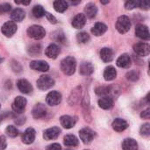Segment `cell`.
<instances>
[{"instance_id": "obj_1", "label": "cell", "mask_w": 150, "mask_h": 150, "mask_svg": "<svg viewBox=\"0 0 150 150\" xmlns=\"http://www.w3.org/2000/svg\"><path fill=\"white\" fill-rule=\"evenodd\" d=\"M76 68V61L73 56H68L61 62L62 71L67 75L71 76L75 73Z\"/></svg>"}, {"instance_id": "obj_2", "label": "cell", "mask_w": 150, "mask_h": 150, "mask_svg": "<svg viewBox=\"0 0 150 150\" xmlns=\"http://www.w3.org/2000/svg\"><path fill=\"white\" fill-rule=\"evenodd\" d=\"M131 28V21L126 15H122L118 18L116 22V29L120 33H126Z\"/></svg>"}, {"instance_id": "obj_3", "label": "cell", "mask_w": 150, "mask_h": 150, "mask_svg": "<svg viewBox=\"0 0 150 150\" xmlns=\"http://www.w3.org/2000/svg\"><path fill=\"white\" fill-rule=\"evenodd\" d=\"M27 35L30 38H33L34 40H41L46 35V31L41 25H33L28 27L27 29Z\"/></svg>"}, {"instance_id": "obj_4", "label": "cell", "mask_w": 150, "mask_h": 150, "mask_svg": "<svg viewBox=\"0 0 150 150\" xmlns=\"http://www.w3.org/2000/svg\"><path fill=\"white\" fill-rule=\"evenodd\" d=\"M54 85V80L47 75H42L37 80V87L41 91H46Z\"/></svg>"}, {"instance_id": "obj_5", "label": "cell", "mask_w": 150, "mask_h": 150, "mask_svg": "<svg viewBox=\"0 0 150 150\" xmlns=\"http://www.w3.org/2000/svg\"><path fill=\"white\" fill-rule=\"evenodd\" d=\"M26 106V99L23 97H17L15 98L13 103H12V110L14 111V112L18 113V114H21L25 112Z\"/></svg>"}, {"instance_id": "obj_6", "label": "cell", "mask_w": 150, "mask_h": 150, "mask_svg": "<svg viewBox=\"0 0 150 150\" xmlns=\"http://www.w3.org/2000/svg\"><path fill=\"white\" fill-rule=\"evenodd\" d=\"M17 28L18 27L16 23H14L13 21H7L3 25L1 28V32L4 36L10 38L17 32Z\"/></svg>"}, {"instance_id": "obj_7", "label": "cell", "mask_w": 150, "mask_h": 150, "mask_svg": "<svg viewBox=\"0 0 150 150\" xmlns=\"http://www.w3.org/2000/svg\"><path fill=\"white\" fill-rule=\"evenodd\" d=\"M79 136H80L81 141L84 144H89L92 142V140L95 136V133L91 129H90L88 127H84L79 131Z\"/></svg>"}, {"instance_id": "obj_8", "label": "cell", "mask_w": 150, "mask_h": 150, "mask_svg": "<svg viewBox=\"0 0 150 150\" xmlns=\"http://www.w3.org/2000/svg\"><path fill=\"white\" fill-rule=\"evenodd\" d=\"M46 101L49 105L55 106L62 102V94L56 91H51L47 95Z\"/></svg>"}, {"instance_id": "obj_9", "label": "cell", "mask_w": 150, "mask_h": 150, "mask_svg": "<svg viewBox=\"0 0 150 150\" xmlns=\"http://www.w3.org/2000/svg\"><path fill=\"white\" fill-rule=\"evenodd\" d=\"M134 51L140 56H147L150 53V47L148 43L139 42L134 46Z\"/></svg>"}, {"instance_id": "obj_10", "label": "cell", "mask_w": 150, "mask_h": 150, "mask_svg": "<svg viewBox=\"0 0 150 150\" xmlns=\"http://www.w3.org/2000/svg\"><path fill=\"white\" fill-rule=\"evenodd\" d=\"M30 68L33 70L36 71H40V72H47L49 69V65L47 62L45 61H33L29 64Z\"/></svg>"}, {"instance_id": "obj_11", "label": "cell", "mask_w": 150, "mask_h": 150, "mask_svg": "<svg viewBox=\"0 0 150 150\" xmlns=\"http://www.w3.org/2000/svg\"><path fill=\"white\" fill-rule=\"evenodd\" d=\"M81 96H82V88L80 86H77L71 91L68 99L69 104L70 105H75L78 104L81 99Z\"/></svg>"}, {"instance_id": "obj_12", "label": "cell", "mask_w": 150, "mask_h": 150, "mask_svg": "<svg viewBox=\"0 0 150 150\" xmlns=\"http://www.w3.org/2000/svg\"><path fill=\"white\" fill-rule=\"evenodd\" d=\"M32 113H33V117L34 119H37V120L42 119L47 115V107L41 103L36 104L33 109Z\"/></svg>"}, {"instance_id": "obj_13", "label": "cell", "mask_w": 150, "mask_h": 150, "mask_svg": "<svg viewBox=\"0 0 150 150\" xmlns=\"http://www.w3.org/2000/svg\"><path fill=\"white\" fill-rule=\"evenodd\" d=\"M35 136H36L35 130L33 128H32V127H29L22 134V137H21L22 142L26 144V145L32 144L35 140Z\"/></svg>"}, {"instance_id": "obj_14", "label": "cell", "mask_w": 150, "mask_h": 150, "mask_svg": "<svg viewBox=\"0 0 150 150\" xmlns=\"http://www.w3.org/2000/svg\"><path fill=\"white\" fill-rule=\"evenodd\" d=\"M61 134V129L57 127H54L51 128H48L47 130L44 131L43 134V138L46 141H52V140H55L56 138H58V136Z\"/></svg>"}, {"instance_id": "obj_15", "label": "cell", "mask_w": 150, "mask_h": 150, "mask_svg": "<svg viewBox=\"0 0 150 150\" xmlns=\"http://www.w3.org/2000/svg\"><path fill=\"white\" fill-rule=\"evenodd\" d=\"M17 86H18V89L19 90V91L24 94H30V93H32V91L33 90L32 84L26 79L18 80Z\"/></svg>"}, {"instance_id": "obj_16", "label": "cell", "mask_w": 150, "mask_h": 150, "mask_svg": "<svg viewBox=\"0 0 150 150\" xmlns=\"http://www.w3.org/2000/svg\"><path fill=\"white\" fill-rule=\"evenodd\" d=\"M135 34L138 38L142 40H149V31L148 26L145 25L140 24L136 25L135 28Z\"/></svg>"}, {"instance_id": "obj_17", "label": "cell", "mask_w": 150, "mask_h": 150, "mask_svg": "<svg viewBox=\"0 0 150 150\" xmlns=\"http://www.w3.org/2000/svg\"><path fill=\"white\" fill-rule=\"evenodd\" d=\"M61 53V50H60V47L54 44V43H52L50 44L47 48H46V51H45V54L46 55L50 58V59H56L57 56L60 54Z\"/></svg>"}, {"instance_id": "obj_18", "label": "cell", "mask_w": 150, "mask_h": 150, "mask_svg": "<svg viewBox=\"0 0 150 150\" xmlns=\"http://www.w3.org/2000/svg\"><path fill=\"white\" fill-rule=\"evenodd\" d=\"M85 23H86L85 15L83 14V13H78L74 17L71 25L76 29H81V28H83L84 26Z\"/></svg>"}, {"instance_id": "obj_19", "label": "cell", "mask_w": 150, "mask_h": 150, "mask_svg": "<svg viewBox=\"0 0 150 150\" xmlns=\"http://www.w3.org/2000/svg\"><path fill=\"white\" fill-rule=\"evenodd\" d=\"M116 63H117V66L120 68L127 69L131 66V63H132L131 57L127 54H123L117 59Z\"/></svg>"}, {"instance_id": "obj_20", "label": "cell", "mask_w": 150, "mask_h": 150, "mask_svg": "<svg viewBox=\"0 0 150 150\" xmlns=\"http://www.w3.org/2000/svg\"><path fill=\"white\" fill-rule=\"evenodd\" d=\"M112 126V128L116 132H123L128 127V123L125 120L118 118V119H115L113 120Z\"/></svg>"}, {"instance_id": "obj_21", "label": "cell", "mask_w": 150, "mask_h": 150, "mask_svg": "<svg viewBox=\"0 0 150 150\" xmlns=\"http://www.w3.org/2000/svg\"><path fill=\"white\" fill-rule=\"evenodd\" d=\"M98 105L100 108H102L104 110H109V109L112 108V106H113V99L110 96L102 97L98 100Z\"/></svg>"}, {"instance_id": "obj_22", "label": "cell", "mask_w": 150, "mask_h": 150, "mask_svg": "<svg viewBox=\"0 0 150 150\" xmlns=\"http://www.w3.org/2000/svg\"><path fill=\"white\" fill-rule=\"evenodd\" d=\"M60 121H61V125L66 129H70L76 125L75 118H73L71 116H69V115L62 116L61 119H60Z\"/></svg>"}, {"instance_id": "obj_23", "label": "cell", "mask_w": 150, "mask_h": 150, "mask_svg": "<svg viewBox=\"0 0 150 150\" xmlns=\"http://www.w3.org/2000/svg\"><path fill=\"white\" fill-rule=\"evenodd\" d=\"M114 54L112 49L109 47H103L100 51V58L105 62H110L113 60Z\"/></svg>"}, {"instance_id": "obj_24", "label": "cell", "mask_w": 150, "mask_h": 150, "mask_svg": "<svg viewBox=\"0 0 150 150\" xmlns=\"http://www.w3.org/2000/svg\"><path fill=\"white\" fill-rule=\"evenodd\" d=\"M79 72L82 76H88L94 72V66L91 62H83L80 65Z\"/></svg>"}, {"instance_id": "obj_25", "label": "cell", "mask_w": 150, "mask_h": 150, "mask_svg": "<svg viewBox=\"0 0 150 150\" xmlns=\"http://www.w3.org/2000/svg\"><path fill=\"white\" fill-rule=\"evenodd\" d=\"M84 15L85 17H88L89 18H93L96 17L98 13V8L95 4L93 3H89L85 5L84 7Z\"/></svg>"}, {"instance_id": "obj_26", "label": "cell", "mask_w": 150, "mask_h": 150, "mask_svg": "<svg viewBox=\"0 0 150 150\" xmlns=\"http://www.w3.org/2000/svg\"><path fill=\"white\" fill-rule=\"evenodd\" d=\"M123 150H138V143L134 139L127 138L125 139L122 142Z\"/></svg>"}, {"instance_id": "obj_27", "label": "cell", "mask_w": 150, "mask_h": 150, "mask_svg": "<svg viewBox=\"0 0 150 150\" xmlns=\"http://www.w3.org/2000/svg\"><path fill=\"white\" fill-rule=\"evenodd\" d=\"M25 17V13L24 11V10H22L21 8H17L15 10H13L11 13V18L13 20V22H21Z\"/></svg>"}, {"instance_id": "obj_28", "label": "cell", "mask_w": 150, "mask_h": 150, "mask_svg": "<svg viewBox=\"0 0 150 150\" xmlns=\"http://www.w3.org/2000/svg\"><path fill=\"white\" fill-rule=\"evenodd\" d=\"M107 31V25H105L104 23L98 22L94 25V26L91 29V33L95 36H101Z\"/></svg>"}, {"instance_id": "obj_29", "label": "cell", "mask_w": 150, "mask_h": 150, "mask_svg": "<svg viewBox=\"0 0 150 150\" xmlns=\"http://www.w3.org/2000/svg\"><path fill=\"white\" fill-rule=\"evenodd\" d=\"M117 76V71L113 66H108L105 69L104 78L105 81H112Z\"/></svg>"}, {"instance_id": "obj_30", "label": "cell", "mask_w": 150, "mask_h": 150, "mask_svg": "<svg viewBox=\"0 0 150 150\" xmlns=\"http://www.w3.org/2000/svg\"><path fill=\"white\" fill-rule=\"evenodd\" d=\"M64 144L65 146H68V147H76L78 146V143H79V141L78 139L73 135V134H68L64 137Z\"/></svg>"}, {"instance_id": "obj_31", "label": "cell", "mask_w": 150, "mask_h": 150, "mask_svg": "<svg viewBox=\"0 0 150 150\" xmlns=\"http://www.w3.org/2000/svg\"><path fill=\"white\" fill-rule=\"evenodd\" d=\"M54 8L57 12H64L69 6L68 2L63 1V0H56L54 2Z\"/></svg>"}, {"instance_id": "obj_32", "label": "cell", "mask_w": 150, "mask_h": 150, "mask_svg": "<svg viewBox=\"0 0 150 150\" xmlns=\"http://www.w3.org/2000/svg\"><path fill=\"white\" fill-rule=\"evenodd\" d=\"M40 51H41V46L40 44H38V43L37 44H33V45L29 46L28 48H27L28 54L30 55H32V56H36V55L40 54Z\"/></svg>"}, {"instance_id": "obj_33", "label": "cell", "mask_w": 150, "mask_h": 150, "mask_svg": "<svg viewBox=\"0 0 150 150\" xmlns=\"http://www.w3.org/2000/svg\"><path fill=\"white\" fill-rule=\"evenodd\" d=\"M111 91H112V87L110 86H99L96 89V93L103 97L108 96L111 93Z\"/></svg>"}, {"instance_id": "obj_34", "label": "cell", "mask_w": 150, "mask_h": 150, "mask_svg": "<svg viewBox=\"0 0 150 150\" xmlns=\"http://www.w3.org/2000/svg\"><path fill=\"white\" fill-rule=\"evenodd\" d=\"M45 10L41 5H35L33 9V14L35 18H42L45 15Z\"/></svg>"}, {"instance_id": "obj_35", "label": "cell", "mask_w": 150, "mask_h": 150, "mask_svg": "<svg viewBox=\"0 0 150 150\" xmlns=\"http://www.w3.org/2000/svg\"><path fill=\"white\" fill-rule=\"evenodd\" d=\"M126 77L127 80H129L131 82H136V81H138V79L140 77V73L137 70H131L127 73Z\"/></svg>"}, {"instance_id": "obj_36", "label": "cell", "mask_w": 150, "mask_h": 150, "mask_svg": "<svg viewBox=\"0 0 150 150\" xmlns=\"http://www.w3.org/2000/svg\"><path fill=\"white\" fill-rule=\"evenodd\" d=\"M76 39L79 43H87L90 40V35L86 32H81L77 33Z\"/></svg>"}, {"instance_id": "obj_37", "label": "cell", "mask_w": 150, "mask_h": 150, "mask_svg": "<svg viewBox=\"0 0 150 150\" xmlns=\"http://www.w3.org/2000/svg\"><path fill=\"white\" fill-rule=\"evenodd\" d=\"M5 133L11 138H15L18 135V130L14 126H8L5 129Z\"/></svg>"}, {"instance_id": "obj_38", "label": "cell", "mask_w": 150, "mask_h": 150, "mask_svg": "<svg viewBox=\"0 0 150 150\" xmlns=\"http://www.w3.org/2000/svg\"><path fill=\"white\" fill-rule=\"evenodd\" d=\"M140 134L143 137H149L150 134V124L146 123V124L142 125L140 129Z\"/></svg>"}, {"instance_id": "obj_39", "label": "cell", "mask_w": 150, "mask_h": 150, "mask_svg": "<svg viewBox=\"0 0 150 150\" xmlns=\"http://www.w3.org/2000/svg\"><path fill=\"white\" fill-rule=\"evenodd\" d=\"M139 6V1H135V0H130V1H127L125 4V7L127 10H133L136 7Z\"/></svg>"}, {"instance_id": "obj_40", "label": "cell", "mask_w": 150, "mask_h": 150, "mask_svg": "<svg viewBox=\"0 0 150 150\" xmlns=\"http://www.w3.org/2000/svg\"><path fill=\"white\" fill-rule=\"evenodd\" d=\"M11 10V5L10 4H7V3L0 4V15L9 12Z\"/></svg>"}, {"instance_id": "obj_41", "label": "cell", "mask_w": 150, "mask_h": 150, "mask_svg": "<svg viewBox=\"0 0 150 150\" xmlns=\"http://www.w3.org/2000/svg\"><path fill=\"white\" fill-rule=\"evenodd\" d=\"M7 147V142L6 138L4 135L0 136V150H4Z\"/></svg>"}, {"instance_id": "obj_42", "label": "cell", "mask_w": 150, "mask_h": 150, "mask_svg": "<svg viewBox=\"0 0 150 150\" xmlns=\"http://www.w3.org/2000/svg\"><path fill=\"white\" fill-rule=\"evenodd\" d=\"M142 10H149V3L146 0L143 1H139V6Z\"/></svg>"}, {"instance_id": "obj_43", "label": "cell", "mask_w": 150, "mask_h": 150, "mask_svg": "<svg viewBox=\"0 0 150 150\" xmlns=\"http://www.w3.org/2000/svg\"><path fill=\"white\" fill-rule=\"evenodd\" d=\"M45 16L47 17V18L48 19V21L52 24H56L57 23V19L55 18L54 16H53L52 14L48 13V12H45Z\"/></svg>"}, {"instance_id": "obj_44", "label": "cell", "mask_w": 150, "mask_h": 150, "mask_svg": "<svg viewBox=\"0 0 150 150\" xmlns=\"http://www.w3.org/2000/svg\"><path fill=\"white\" fill-rule=\"evenodd\" d=\"M46 150H62V147L58 143H53L51 145H48Z\"/></svg>"}, {"instance_id": "obj_45", "label": "cell", "mask_w": 150, "mask_h": 150, "mask_svg": "<svg viewBox=\"0 0 150 150\" xmlns=\"http://www.w3.org/2000/svg\"><path fill=\"white\" fill-rule=\"evenodd\" d=\"M141 117L142 119H146V120H149L150 118V109L149 108H147L146 110H144L142 113H141Z\"/></svg>"}, {"instance_id": "obj_46", "label": "cell", "mask_w": 150, "mask_h": 150, "mask_svg": "<svg viewBox=\"0 0 150 150\" xmlns=\"http://www.w3.org/2000/svg\"><path fill=\"white\" fill-rule=\"evenodd\" d=\"M56 40L60 41L61 43H64L65 41V36L62 32H59L58 34H56Z\"/></svg>"}, {"instance_id": "obj_47", "label": "cell", "mask_w": 150, "mask_h": 150, "mask_svg": "<svg viewBox=\"0 0 150 150\" xmlns=\"http://www.w3.org/2000/svg\"><path fill=\"white\" fill-rule=\"evenodd\" d=\"M15 3H16L17 4H24V5H28V4L31 3V1H22V2L15 1Z\"/></svg>"}, {"instance_id": "obj_48", "label": "cell", "mask_w": 150, "mask_h": 150, "mask_svg": "<svg viewBox=\"0 0 150 150\" xmlns=\"http://www.w3.org/2000/svg\"><path fill=\"white\" fill-rule=\"evenodd\" d=\"M101 4H109V1L107 0V1H101Z\"/></svg>"}, {"instance_id": "obj_49", "label": "cell", "mask_w": 150, "mask_h": 150, "mask_svg": "<svg viewBox=\"0 0 150 150\" xmlns=\"http://www.w3.org/2000/svg\"><path fill=\"white\" fill-rule=\"evenodd\" d=\"M67 150H70V149H67Z\"/></svg>"}, {"instance_id": "obj_50", "label": "cell", "mask_w": 150, "mask_h": 150, "mask_svg": "<svg viewBox=\"0 0 150 150\" xmlns=\"http://www.w3.org/2000/svg\"><path fill=\"white\" fill-rule=\"evenodd\" d=\"M0 107H1V105H0Z\"/></svg>"}]
</instances>
